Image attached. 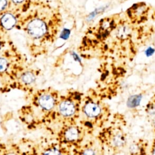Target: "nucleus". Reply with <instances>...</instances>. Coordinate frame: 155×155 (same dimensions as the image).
<instances>
[{
  "label": "nucleus",
  "mask_w": 155,
  "mask_h": 155,
  "mask_svg": "<svg viewBox=\"0 0 155 155\" xmlns=\"http://www.w3.org/2000/svg\"><path fill=\"white\" fill-rule=\"evenodd\" d=\"M112 116L110 106L97 93L90 91L83 96L78 123L92 135L106 125Z\"/></svg>",
  "instance_id": "f257e3e1"
},
{
  "label": "nucleus",
  "mask_w": 155,
  "mask_h": 155,
  "mask_svg": "<svg viewBox=\"0 0 155 155\" xmlns=\"http://www.w3.org/2000/svg\"><path fill=\"white\" fill-rule=\"evenodd\" d=\"M127 122L125 116L119 112L113 114L109 122L99 130L95 139L110 155H118L127 147Z\"/></svg>",
  "instance_id": "f03ea898"
},
{
  "label": "nucleus",
  "mask_w": 155,
  "mask_h": 155,
  "mask_svg": "<svg viewBox=\"0 0 155 155\" xmlns=\"http://www.w3.org/2000/svg\"><path fill=\"white\" fill-rule=\"evenodd\" d=\"M83 94L79 91H71L62 98L56 107L54 120L62 125L77 124L80 116Z\"/></svg>",
  "instance_id": "7ed1b4c3"
},
{
  "label": "nucleus",
  "mask_w": 155,
  "mask_h": 155,
  "mask_svg": "<svg viewBox=\"0 0 155 155\" xmlns=\"http://www.w3.org/2000/svg\"><path fill=\"white\" fill-rule=\"evenodd\" d=\"M87 134L85 130L79 123L64 125L58 133V141L72 149L82 143Z\"/></svg>",
  "instance_id": "20e7f679"
},
{
  "label": "nucleus",
  "mask_w": 155,
  "mask_h": 155,
  "mask_svg": "<svg viewBox=\"0 0 155 155\" xmlns=\"http://www.w3.org/2000/svg\"><path fill=\"white\" fill-rule=\"evenodd\" d=\"M105 152L103 147L95 138L84 142L71 149L72 155H105Z\"/></svg>",
  "instance_id": "39448f33"
},
{
  "label": "nucleus",
  "mask_w": 155,
  "mask_h": 155,
  "mask_svg": "<svg viewBox=\"0 0 155 155\" xmlns=\"http://www.w3.org/2000/svg\"><path fill=\"white\" fill-rule=\"evenodd\" d=\"M148 7L144 2L134 4L127 11V15L133 23L139 24L147 19Z\"/></svg>",
  "instance_id": "423d86ee"
},
{
  "label": "nucleus",
  "mask_w": 155,
  "mask_h": 155,
  "mask_svg": "<svg viewBox=\"0 0 155 155\" xmlns=\"http://www.w3.org/2000/svg\"><path fill=\"white\" fill-rule=\"evenodd\" d=\"M150 142L144 138H138L132 141L128 147V155H146Z\"/></svg>",
  "instance_id": "0eeeda50"
},
{
  "label": "nucleus",
  "mask_w": 155,
  "mask_h": 155,
  "mask_svg": "<svg viewBox=\"0 0 155 155\" xmlns=\"http://www.w3.org/2000/svg\"><path fill=\"white\" fill-rule=\"evenodd\" d=\"M27 31L30 36L38 38L45 35L47 31V27L42 20L35 19L27 25Z\"/></svg>",
  "instance_id": "6e6552de"
},
{
  "label": "nucleus",
  "mask_w": 155,
  "mask_h": 155,
  "mask_svg": "<svg viewBox=\"0 0 155 155\" xmlns=\"http://www.w3.org/2000/svg\"><path fill=\"white\" fill-rule=\"evenodd\" d=\"M71 150L58 142L48 145L41 155H72Z\"/></svg>",
  "instance_id": "1a4fd4ad"
},
{
  "label": "nucleus",
  "mask_w": 155,
  "mask_h": 155,
  "mask_svg": "<svg viewBox=\"0 0 155 155\" xmlns=\"http://www.w3.org/2000/svg\"><path fill=\"white\" fill-rule=\"evenodd\" d=\"M1 23L5 29L10 30L16 25V19L13 15L7 13L1 17Z\"/></svg>",
  "instance_id": "9d476101"
},
{
  "label": "nucleus",
  "mask_w": 155,
  "mask_h": 155,
  "mask_svg": "<svg viewBox=\"0 0 155 155\" xmlns=\"http://www.w3.org/2000/svg\"><path fill=\"white\" fill-rule=\"evenodd\" d=\"M142 99L141 94H135L130 96L127 101V107L131 110H133L139 107Z\"/></svg>",
  "instance_id": "9b49d317"
},
{
  "label": "nucleus",
  "mask_w": 155,
  "mask_h": 155,
  "mask_svg": "<svg viewBox=\"0 0 155 155\" xmlns=\"http://www.w3.org/2000/svg\"><path fill=\"white\" fill-rule=\"evenodd\" d=\"M145 111L149 119L155 116V95L153 96L147 104Z\"/></svg>",
  "instance_id": "f8f14e48"
},
{
  "label": "nucleus",
  "mask_w": 155,
  "mask_h": 155,
  "mask_svg": "<svg viewBox=\"0 0 155 155\" xmlns=\"http://www.w3.org/2000/svg\"><path fill=\"white\" fill-rule=\"evenodd\" d=\"M22 81L26 84H30L33 83L35 80V76L34 74L30 71H27L22 74L21 76Z\"/></svg>",
  "instance_id": "ddd939ff"
},
{
  "label": "nucleus",
  "mask_w": 155,
  "mask_h": 155,
  "mask_svg": "<svg viewBox=\"0 0 155 155\" xmlns=\"http://www.w3.org/2000/svg\"><path fill=\"white\" fill-rule=\"evenodd\" d=\"M146 155H155V137L152 140L151 143H150Z\"/></svg>",
  "instance_id": "4468645a"
},
{
  "label": "nucleus",
  "mask_w": 155,
  "mask_h": 155,
  "mask_svg": "<svg viewBox=\"0 0 155 155\" xmlns=\"http://www.w3.org/2000/svg\"><path fill=\"white\" fill-rule=\"evenodd\" d=\"M7 67V62L3 58H0V71H4Z\"/></svg>",
  "instance_id": "2eb2a0df"
},
{
  "label": "nucleus",
  "mask_w": 155,
  "mask_h": 155,
  "mask_svg": "<svg viewBox=\"0 0 155 155\" xmlns=\"http://www.w3.org/2000/svg\"><path fill=\"white\" fill-rule=\"evenodd\" d=\"M149 119H150L151 127L152 128V131H153V134L155 135V116H154Z\"/></svg>",
  "instance_id": "dca6fc26"
},
{
  "label": "nucleus",
  "mask_w": 155,
  "mask_h": 155,
  "mask_svg": "<svg viewBox=\"0 0 155 155\" xmlns=\"http://www.w3.org/2000/svg\"><path fill=\"white\" fill-rule=\"evenodd\" d=\"M7 0H0V11L3 10L7 5Z\"/></svg>",
  "instance_id": "f3484780"
},
{
  "label": "nucleus",
  "mask_w": 155,
  "mask_h": 155,
  "mask_svg": "<svg viewBox=\"0 0 155 155\" xmlns=\"http://www.w3.org/2000/svg\"><path fill=\"white\" fill-rule=\"evenodd\" d=\"M15 3H17V4H19V3H21L22 2H23L24 0H12Z\"/></svg>",
  "instance_id": "a211bd4d"
},
{
  "label": "nucleus",
  "mask_w": 155,
  "mask_h": 155,
  "mask_svg": "<svg viewBox=\"0 0 155 155\" xmlns=\"http://www.w3.org/2000/svg\"><path fill=\"white\" fill-rule=\"evenodd\" d=\"M5 155H17V154H16L14 153H8L5 154Z\"/></svg>",
  "instance_id": "6ab92c4d"
},
{
  "label": "nucleus",
  "mask_w": 155,
  "mask_h": 155,
  "mask_svg": "<svg viewBox=\"0 0 155 155\" xmlns=\"http://www.w3.org/2000/svg\"><path fill=\"white\" fill-rule=\"evenodd\" d=\"M0 47H1V45H0Z\"/></svg>",
  "instance_id": "aec40b11"
}]
</instances>
